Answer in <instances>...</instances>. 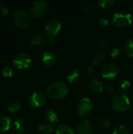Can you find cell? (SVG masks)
Returning a JSON list of instances; mask_svg holds the SVG:
<instances>
[{"instance_id": "1", "label": "cell", "mask_w": 133, "mask_h": 134, "mask_svg": "<svg viewBox=\"0 0 133 134\" xmlns=\"http://www.w3.org/2000/svg\"><path fill=\"white\" fill-rule=\"evenodd\" d=\"M67 85L61 81L52 83L47 89V94L52 99H62L67 94Z\"/></svg>"}, {"instance_id": "2", "label": "cell", "mask_w": 133, "mask_h": 134, "mask_svg": "<svg viewBox=\"0 0 133 134\" xmlns=\"http://www.w3.org/2000/svg\"><path fill=\"white\" fill-rule=\"evenodd\" d=\"M113 108L119 112H125L130 108L129 98L124 93L116 94L111 100Z\"/></svg>"}, {"instance_id": "3", "label": "cell", "mask_w": 133, "mask_h": 134, "mask_svg": "<svg viewBox=\"0 0 133 134\" xmlns=\"http://www.w3.org/2000/svg\"><path fill=\"white\" fill-rule=\"evenodd\" d=\"M132 16L125 11H118L113 16V24L117 27H126L132 24Z\"/></svg>"}, {"instance_id": "4", "label": "cell", "mask_w": 133, "mask_h": 134, "mask_svg": "<svg viewBox=\"0 0 133 134\" xmlns=\"http://www.w3.org/2000/svg\"><path fill=\"white\" fill-rule=\"evenodd\" d=\"M93 104L91 102L90 99L88 97H82L81 98L76 106V111L79 116L81 117H86L88 116L92 111Z\"/></svg>"}, {"instance_id": "5", "label": "cell", "mask_w": 133, "mask_h": 134, "mask_svg": "<svg viewBox=\"0 0 133 134\" xmlns=\"http://www.w3.org/2000/svg\"><path fill=\"white\" fill-rule=\"evenodd\" d=\"M13 21L14 24L22 27H27L31 23V16L28 13L22 9H16L13 13Z\"/></svg>"}, {"instance_id": "6", "label": "cell", "mask_w": 133, "mask_h": 134, "mask_svg": "<svg viewBox=\"0 0 133 134\" xmlns=\"http://www.w3.org/2000/svg\"><path fill=\"white\" fill-rule=\"evenodd\" d=\"M32 60L31 56L27 53H20L13 59V63L18 69H27L31 64Z\"/></svg>"}, {"instance_id": "7", "label": "cell", "mask_w": 133, "mask_h": 134, "mask_svg": "<svg viewBox=\"0 0 133 134\" xmlns=\"http://www.w3.org/2000/svg\"><path fill=\"white\" fill-rule=\"evenodd\" d=\"M61 29V22L57 19L49 20L44 27L45 33L49 37H54L56 35Z\"/></svg>"}, {"instance_id": "8", "label": "cell", "mask_w": 133, "mask_h": 134, "mask_svg": "<svg viewBox=\"0 0 133 134\" xmlns=\"http://www.w3.org/2000/svg\"><path fill=\"white\" fill-rule=\"evenodd\" d=\"M119 73L118 68L114 64H107L102 69V76L106 79H113Z\"/></svg>"}, {"instance_id": "9", "label": "cell", "mask_w": 133, "mask_h": 134, "mask_svg": "<svg viewBox=\"0 0 133 134\" xmlns=\"http://www.w3.org/2000/svg\"><path fill=\"white\" fill-rule=\"evenodd\" d=\"M48 5L45 1H36L34 2L32 6V14L36 18H40L42 16L46 9H47Z\"/></svg>"}, {"instance_id": "10", "label": "cell", "mask_w": 133, "mask_h": 134, "mask_svg": "<svg viewBox=\"0 0 133 134\" xmlns=\"http://www.w3.org/2000/svg\"><path fill=\"white\" fill-rule=\"evenodd\" d=\"M28 102L32 107H41L45 103V97L41 92H34L29 97Z\"/></svg>"}, {"instance_id": "11", "label": "cell", "mask_w": 133, "mask_h": 134, "mask_svg": "<svg viewBox=\"0 0 133 134\" xmlns=\"http://www.w3.org/2000/svg\"><path fill=\"white\" fill-rule=\"evenodd\" d=\"M78 134H92L93 133L92 124L88 120L83 121L79 124L78 127Z\"/></svg>"}, {"instance_id": "12", "label": "cell", "mask_w": 133, "mask_h": 134, "mask_svg": "<svg viewBox=\"0 0 133 134\" xmlns=\"http://www.w3.org/2000/svg\"><path fill=\"white\" fill-rule=\"evenodd\" d=\"M89 88L94 93H100L103 90V85L100 80L92 79L89 83Z\"/></svg>"}, {"instance_id": "13", "label": "cell", "mask_w": 133, "mask_h": 134, "mask_svg": "<svg viewBox=\"0 0 133 134\" xmlns=\"http://www.w3.org/2000/svg\"><path fill=\"white\" fill-rule=\"evenodd\" d=\"M42 61L46 66H53L56 61V57L53 52L47 51L42 55Z\"/></svg>"}, {"instance_id": "14", "label": "cell", "mask_w": 133, "mask_h": 134, "mask_svg": "<svg viewBox=\"0 0 133 134\" xmlns=\"http://www.w3.org/2000/svg\"><path fill=\"white\" fill-rule=\"evenodd\" d=\"M11 124V119L5 115H0V133L6 131L9 129Z\"/></svg>"}, {"instance_id": "15", "label": "cell", "mask_w": 133, "mask_h": 134, "mask_svg": "<svg viewBox=\"0 0 133 134\" xmlns=\"http://www.w3.org/2000/svg\"><path fill=\"white\" fill-rule=\"evenodd\" d=\"M56 134H74V130L69 125L62 123L56 129Z\"/></svg>"}, {"instance_id": "16", "label": "cell", "mask_w": 133, "mask_h": 134, "mask_svg": "<svg viewBox=\"0 0 133 134\" xmlns=\"http://www.w3.org/2000/svg\"><path fill=\"white\" fill-rule=\"evenodd\" d=\"M45 38L40 34H34L31 38V42L34 46H41L45 43Z\"/></svg>"}, {"instance_id": "17", "label": "cell", "mask_w": 133, "mask_h": 134, "mask_svg": "<svg viewBox=\"0 0 133 134\" xmlns=\"http://www.w3.org/2000/svg\"><path fill=\"white\" fill-rule=\"evenodd\" d=\"M80 79V72L77 69L72 70L67 76V80L70 83H74L78 81Z\"/></svg>"}, {"instance_id": "18", "label": "cell", "mask_w": 133, "mask_h": 134, "mask_svg": "<svg viewBox=\"0 0 133 134\" xmlns=\"http://www.w3.org/2000/svg\"><path fill=\"white\" fill-rule=\"evenodd\" d=\"M13 127L17 133H21L25 130V122L21 119H16L13 122Z\"/></svg>"}, {"instance_id": "19", "label": "cell", "mask_w": 133, "mask_h": 134, "mask_svg": "<svg viewBox=\"0 0 133 134\" xmlns=\"http://www.w3.org/2000/svg\"><path fill=\"white\" fill-rule=\"evenodd\" d=\"M124 49L125 53L129 56L133 57V40L131 38H128L124 44Z\"/></svg>"}, {"instance_id": "20", "label": "cell", "mask_w": 133, "mask_h": 134, "mask_svg": "<svg viewBox=\"0 0 133 134\" xmlns=\"http://www.w3.org/2000/svg\"><path fill=\"white\" fill-rule=\"evenodd\" d=\"M98 6L99 5H98V3H97V1L96 2H89L85 5L84 10H85V12L86 13L90 14V13H92L95 10H96Z\"/></svg>"}, {"instance_id": "21", "label": "cell", "mask_w": 133, "mask_h": 134, "mask_svg": "<svg viewBox=\"0 0 133 134\" xmlns=\"http://www.w3.org/2000/svg\"><path fill=\"white\" fill-rule=\"evenodd\" d=\"M106 60V54L103 51H100L95 54V56L92 58V62L95 64H98L100 63L104 62Z\"/></svg>"}, {"instance_id": "22", "label": "cell", "mask_w": 133, "mask_h": 134, "mask_svg": "<svg viewBox=\"0 0 133 134\" xmlns=\"http://www.w3.org/2000/svg\"><path fill=\"white\" fill-rule=\"evenodd\" d=\"M45 117L50 122H56L59 120V117H58L57 114L53 110H51V109H49L46 111Z\"/></svg>"}, {"instance_id": "23", "label": "cell", "mask_w": 133, "mask_h": 134, "mask_svg": "<svg viewBox=\"0 0 133 134\" xmlns=\"http://www.w3.org/2000/svg\"><path fill=\"white\" fill-rule=\"evenodd\" d=\"M38 129L40 133L43 134L50 133L53 131V127L51 126V125L47 124V123H42V124L39 125Z\"/></svg>"}, {"instance_id": "24", "label": "cell", "mask_w": 133, "mask_h": 134, "mask_svg": "<svg viewBox=\"0 0 133 134\" xmlns=\"http://www.w3.org/2000/svg\"><path fill=\"white\" fill-rule=\"evenodd\" d=\"M98 5L102 8H110L112 7L115 3V0H98L97 1Z\"/></svg>"}, {"instance_id": "25", "label": "cell", "mask_w": 133, "mask_h": 134, "mask_svg": "<svg viewBox=\"0 0 133 134\" xmlns=\"http://www.w3.org/2000/svg\"><path fill=\"white\" fill-rule=\"evenodd\" d=\"M113 134H131V133L128 127L121 125L115 128V130L113 132Z\"/></svg>"}, {"instance_id": "26", "label": "cell", "mask_w": 133, "mask_h": 134, "mask_svg": "<svg viewBox=\"0 0 133 134\" xmlns=\"http://www.w3.org/2000/svg\"><path fill=\"white\" fill-rule=\"evenodd\" d=\"M20 108V103L19 101H13V102H11L8 107H7V109L9 111L12 112V113H15L16 111H17Z\"/></svg>"}, {"instance_id": "27", "label": "cell", "mask_w": 133, "mask_h": 134, "mask_svg": "<svg viewBox=\"0 0 133 134\" xmlns=\"http://www.w3.org/2000/svg\"><path fill=\"white\" fill-rule=\"evenodd\" d=\"M130 87H131V82L127 79H124V80L121 81V82L119 84V89L122 92H125V91L129 90Z\"/></svg>"}, {"instance_id": "28", "label": "cell", "mask_w": 133, "mask_h": 134, "mask_svg": "<svg viewBox=\"0 0 133 134\" xmlns=\"http://www.w3.org/2000/svg\"><path fill=\"white\" fill-rule=\"evenodd\" d=\"M2 75L5 77L11 78L14 75V71L9 67H5L2 69Z\"/></svg>"}, {"instance_id": "29", "label": "cell", "mask_w": 133, "mask_h": 134, "mask_svg": "<svg viewBox=\"0 0 133 134\" xmlns=\"http://www.w3.org/2000/svg\"><path fill=\"white\" fill-rule=\"evenodd\" d=\"M100 122L103 128H108L111 126V120L107 117H101L100 119Z\"/></svg>"}, {"instance_id": "30", "label": "cell", "mask_w": 133, "mask_h": 134, "mask_svg": "<svg viewBox=\"0 0 133 134\" xmlns=\"http://www.w3.org/2000/svg\"><path fill=\"white\" fill-rule=\"evenodd\" d=\"M120 53H120V50H119V49L118 47L112 48L111 50V52H110V55H111V58H114V59L118 57L119 55H120Z\"/></svg>"}, {"instance_id": "31", "label": "cell", "mask_w": 133, "mask_h": 134, "mask_svg": "<svg viewBox=\"0 0 133 134\" xmlns=\"http://www.w3.org/2000/svg\"><path fill=\"white\" fill-rule=\"evenodd\" d=\"M99 24L102 26H108L110 24V21L108 20V18L106 17H100L99 18Z\"/></svg>"}, {"instance_id": "32", "label": "cell", "mask_w": 133, "mask_h": 134, "mask_svg": "<svg viewBox=\"0 0 133 134\" xmlns=\"http://www.w3.org/2000/svg\"><path fill=\"white\" fill-rule=\"evenodd\" d=\"M95 72H96V70H95V68L92 66L87 67V68H86V74H87L88 76L92 77L95 74Z\"/></svg>"}, {"instance_id": "33", "label": "cell", "mask_w": 133, "mask_h": 134, "mask_svg": "<svg viewBox=\"0 0 133 134\" xmlns=\"http://www.w3.org/2000/svg\"><path fill=\"white\" fill-rule=\"evenodd\" d=\"M96 46L100 48H103L106 46V40L104 38H99L97 41H96Z\"/></svg>"}, {"instance_id": "34", "label": "cell", "mask_w": 133, "mask_h": 134, "mask_svg": "<svg viewBox=\"0 0 133 134\" xmlns=\"http://www.w3.org/2000/svg\"><path fill=\"white\" fill-rule=\"evenodd\" d=\"M0 13L2 16H6L8 15V13H9V10H8V8L5 6V5H0Z\"/></svg>"}, {"instance_id": "35", "label": "cell", "mask_w": 133, "mask_h": 134, "mask_svg": "<svg viewBox=\"0 0 133 134\" xmlns=\"http://www.w3.org/2000/svg\"><path fill=\"white\" fill-rule=\"evenodd\" d=\"M107 91L109 93H111V94L114 93V92H115L114 86L112 85V84H108V85L107 86Z\"/></svg>"}, {"instance_id": "36", "label": "cell", "mask_w": 133, "mask_h": 134, "mask_svg": "<svg viewBox=\"0 0 133 134\" xmlns=\"http://www.w3.org/2000/svg\"><path fill=\"white\" fill-rule=\"evenodd\" d=\"M48 42H49V45L50 46H54L55 44H56V40H55L54 37H49V40H48Z\"/></svg>"}]
</instances>
